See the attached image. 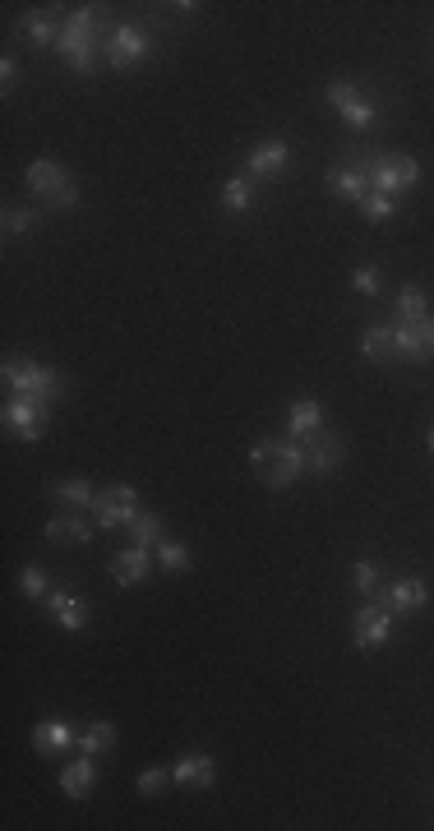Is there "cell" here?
<instances>
[{"label": "cell", "instance_id": "obj_3", "mask_svg": "<svg viewBox=\"0 0 434 831\" xmlns=\"http://www.w3.org/2000/svg\"><path fill=\"white\" fill-rule=\"evenodd\" d=\"M361 167L370 171V190L393 194V199L421 181V167H416V157H407V153H374V157H365Z\"/></svg>", "mask_w": 434, "mask_h": 831}, {"label": "cell", "instance_id": "obj_16", "mask_svg": "<svg viewBox=\"0 0 434 831\" xmlns=\"http://www.w3.org/2000/svg\"><path fill=\"white\" fill-rule=\"evenodd\" d=\"M47 610H51V619H56L65 633H79V628L88 624V610H84V601H79L74 591H51Z\"/></svg>", "mask_w": 434, "mask_h": 831}, {"label": "cell", "instance_id": "obj_31", "mask_svg": "<svg viewBox=\"0 0 434 831\" xmlns=\"http://www.w3.org/2000/svg\"><path fill=\"white\" fill-rule=\"evenodd\" d=\"M351 582H356V591H361L365 601H374V596H379V564H370V559H361V564L351 568Z\"/></svg>", "mask_w": 434, "mask_h": 831}, {"label": "cell", "instance_id": "obj_1", "mask_svg": "<svg viewBox=\"0 0 434 831\" xmlns=\"http://www.w3.org/2000/svg\"><path fill=\"white\" fill-rule=\"evenodd\" d=\"M56 51L65 56V65H70L74 74L97 70V51H102V14H97V5H79V10L65 19Z\"/></svg>", "mask_w": 434, "mask_h": 831}, {"label": "cell", "instance_id": "obj_20", "mask_svg": "<svg viewBox=\"0 0 434 831\" xmlns=\"http://www.w3.org/2000/svg\"><path fill=\"white\" fill-rule=\"evenodd\" d=\"M97 785V771H93V758H74V762H65V771H61V790L70 799H88V790Z\"/></svg>", "mask_w": 434, "mask_h": 831}, {"label": "cell", "instance_id": "obj_23", "mask_svg": "<svg viewBox=\"0 0 434 831\" xmlns=\"http://www.w3.org/2000/svg\"><path fill=\"white\" fill-rule=\"evenodd\" d=\"M47 541H56V545H88L93 541V527H88L84 518H74V513H65V518H51L47 522Z\"/></svg>", "mask_w": 434, "mask_h": 831}, {"label": "cell", "instance_id": "obj_19", "mask_svg": "<svg viewBox=\"0 0 434 831\" xmlns=\"http://www.w3.org/2000/svg\"><path fill=\"white\" fill-rule=\"evenodd\" d=\"M217 776V762L208 758V753H199V758H181L176 767H171V781L176 785H194V790H208Z\"/></svg>", "mask_w": 434, "mask_h": 831}, {"label": "cell", "instance_id": "obj_10", "mask_svg": "<svg viewBox=\"0 0 434 831\" xmlns=\"http://www.w3.org/2000/svg\"><path fill=\"white\" fill-rule=\"evenodd\" d=\"M301 448H305V467L310 471H338L342 467V439L328 434L324 425L310 434H301Z\"/></svg>", "mask_w": 434, "mask_h": 831}, {"label": "cell", "instance_id": "obj_33", "mask_svg": "<svg viewBox=\"0 0 434 831\" xmlns=\"http://www.w3.org/2000/svg\"><path fill=\"white\" fill-rule=\"evenodd\" d=\"M51 494H56L61 504H93V499H97V494H93V485H88V481H61V485H56Z\"/></svg>", "mask_w": 434, "mask_h": 831}, {"label": "cell", "instance_id": "obj_5", "mask_svg": "<svg viewBox=\"0 0 434 831\" xmlns=\"http://www.w3.org/2000/svg\"><path fill=\"white\" fill-rule=\"evenodd\" d=\"M47 421H51V402L28 398V393H14V398L5 402V430L28 439V444L47 434Z\"/></svg>", "mask_w": 434, "mask_h": 831}, {"label": "cell", "instance_id": "obj_6", "mask_svg": "<svg viewBox=\"0 0 434 831\" xmlns=\"http://www.w3.org/2000/svg\"><path fill=\"white\" fill-rule=\"evenodd\" d=\"M88 508H93V522L102 531L130 527V518L139 513V494H134V485H111V490H102Z\"/></svg>", "mask_w": 434, "mask_h": 831}, {"label": "cell", "instance_id": "obj_37", "mask_svg": "<svg viewBox=\"0 0 434 831\" xmlns=\"http://www.w3.org/2000/svg\"><path fill=\"white\" fill-rule=\"evenodd\" d=\"M14 74H19V65H14V56H5V61H0V88H5V93L14 88Z\"/></svg>", "mask_w": 434, "mask_h": 831}, {"label": "cell", "instance_id": "obj_24", "mask_svg": "<svg viewBox=\"0 0 434 831\" xmlns=\"http://www.w3.org/2000/svg\"><path fill=\"white\" fill-rule=\"evenodd\" d=\"M421 319H430V301H425V291L416 282H407L398 291V324H421Z\"/></svg>", "mask_w": 434, "mask_h": 831}, {"label": "cell", "instance_id": "obj_9", "mask_svg": "<svg viewBox=\"0 0 434 831\" xmlns=\"http://www.w3.org/2000/svg\"><path fill=\"white\" fill-rule=\"evenodd\" d=\"M328 102H333V107L342 111V121L356 125V130H365V125L374 121V102L356 84H347V79H333V84H328Z\"/></svg>", "mask_w": 434, "mask_h": 831}, {"label": "cell", "instance_id": "obj_28", "mask_svg": "<svg viewBox=\"0 0 434 831\" xmlns=\"http://www.w3.org/2000/svg\"><path fill=\"white\" fill-rule=\"evenodd\" d=\"M222 204H227L231 213H250V208H254V185H250V176H236V181H227V190H222Z\"/></svg>", "mask_w": 434, "mask_h": 831}, {"label": "cell", "instance_id": "obj_11", "mask_svg": "<svg viewBox=\"0 0 434 831\" xmlns=\"http://www.w3.org/2000/svg\"><path fill=\"white\" fill-rule=\"evenodd\" d=\"M398 333V361H430L434 356V314L421 324H393Z\"/></svg>", "mask_w": 434, "mask_h": 831}, {"label": "cell", "instance_id": "obj_34", "mask_svg": "<svg viewBox=\"0 0 434 831\" xmlns=\"http://www.w3.org/2000/svg\"><path fill=\"white\" fill-rule=\"evenodd\" d=\"M19 591H24L28 601H47V596H51V591H47V578H42L37 568H24V573H19Z\"/></svg>", "mask_w": 434, "mask_h": 831}, {"label": "cell", "instance_id": "obj_14", "mask_svg": "<svg viewBox=\"0 0 434 831\" xmlns=\"http://www.w3.org/2000/svg\"><path fill=\"white\" fill-rule=\"evenodd\" d=\"M148 568H153L148 545H130V550H121L116 559H111V578L121 582V587H139V582L148 578Z\"/></svg>", "mask_w": 434, "mask_h": 831}, {"label": "cell", "instance_id": "obj_30", "mask_svg": "<svg viewBox=\"0 0 434 831\" xmlns=\"http://www.w3.org/2000/svg\"><path fill=\"white\" fill-rule=\"evenodd\" d=\"M37 222V208H5V236H33Z\"/></svg>", "mask_w": 434, "mask_h": 831}, {"label": "cell", "instance_id": "obj_26", "mask_svg": "<svg viewBox=\"0 0 434 831\" xmlns=\"http://www.w3.org/2000/svg\"><path fill=\"white\" fill-rule=\"evenodd\" d=\"M111 744H116V730H111L107 721H93V725H84V730H79V748H84L88 758H97V753H107Z\"/></svg>", "mask_w": 434, "mask_h": 831}, {"label": "cell", "instance_id": "obj_36", "mask_svg": "<svg viewBox=\"0 0 434 831\" xmlns=\"http://www.w3.org/2000/svg\"><path fill=\"white\" fill-rule=\"evenodd\" d=\"M351 287L361 291V296H379V273H374V268H356V273H351Z\"/></svg>", "mask_w": 434, "mask_h": 831}, {"label": "cell", "instance_id": "obj_35", "mask_svg": "<svg viewBox=\"0 0 434 831\" xmlns=\"http://www.w3.org/2000/svg\"><path fill=\"white\" fill-rule=\"evenodd\" d=\"M167 781H171V767H148L134 785H139V795H162V785Z\"/></svg>", "mask_w": 434, "mask_h": 831}, {"label": "cell", "instance_id": "obj_25", "mask_svg": "<svg viewBox=\"0 0 434 831\" xmlns=\"http://www.w3.org/2000/svg\"><path fill=\"white\" fill-rule=\"evenodd\" d=\"M19 28H24V37L33 47H56V42H61V24H56L51 14H28Z\"/></svg>", "mask_w": 434, "mask_h": 831}, {"label": "cell", "instance_id": "obj_12", "mask_svg": "<svg viewBox=\"0 0 434 831\" xmlns=\"http://www.w3.org/2000/svg\"><path fill=\"white\" fill-rule=\"evenodd\" d=\"M374 601H384L393 615H416V610H425V601H430V587H425L421 578H402V582L379 591Z\"/></svg>", "mask_w": 434, "mask_h": 831}, {"label": "cell", "instance_id": "obj_15", "mask_svg": "<svg viewBox=\"0 0 434 831\" xmlns=\"http://www.w3.org/2000/svg\"><path fill=\"white\" fill-rule=\"evenodd\" d=\"M328 190L351 199V204H361V194H370V171L361 162H351V167H333L328 171Z\"/></svg>", "mask_w": 434, "mask_h": 831}, {"label": "cell", "instance_id": "obj_21", "mask_svg": "<svg viewBox=\"0 0 434 831\" xmlns=\"http://www.w3.org/2000/svg\"><path fill=\"white\" fill-rule=\"evenodd\" d=\"M24 181H28V190H33V194H42V199H56V194L70 185V176H65L56 162H33Z\"/></svg>", "mask_w": 434, "mask_h": 831}, {"label": "cell", "instance_id": "obj_38", "mask_svg": "<svg viewBox=\"0 0 434 831\" xmlns=\"http://www.w3.org/2000/svg\"><path fill=\"white\" fill-rule=\"evenodd\" d=\"M430 453H434V425H430Z\"/></svg>", "mask_w": 434, "mask_h": 831}, {"label": "cell", "instance_id": "obj_17", "mask_svg": "<svg viewBox=\"0 0 434 831\" xmlns=\"http://www.w3.org/2000/svg\"><path fill=\"white\" fill-rule=\"evenodd\" d=\"M79 744V735H74L65 721H42L33 730V748L42 753V758H56V753H65V748Z\"/></svg>", "mask_w": 434, "mask_h": 831}, {"label": "cell", "instance_id": "obj_22", "mask_svg": "<svg viewBox=\"0 0 434 831\" xmlns=\"http://www.w3.org/2000/svg\"><path fill=\"white\" fill-rule=\"evenodd\" d=\"M324 425V407L314 398H301V402H291L287 407V434L291 439H301V434H310V430H319Z\"/></svg>", "mask_w": 434, "mask_h": 831}, {"label": "cell", "instance_id": "obj_29", "mask_svg": "<svg viewBox=\"0 0 434 831\" xmlns=\"http://www.w3.org/2000/svg\"><path fill=\"white\" fill-rule=\"evenodd\" d=\"M361 208L365 217H370V222H384V217H393L398 213V199H393V194H379V190H370V194H361Z\"/></svg>", "mask_w": 434, "mask_h": 831}, {"label": "cell", "instance_id": "obj_8", "mask_svg": "<svg viewBox=\"0 0 434 831\" xmlns=\"http://www.w3.org/2000/svg\"><path fill=\"white\" fill-rule=\"evenodd\" d=\"M107 61L116 65V70H134V65H144L148 61V33H144V28H134V24L111 28Z\"/></svg>", "mask_w": 434, "mask_h": 831}, {"label": "cell", "instance_id": "obj_18", "mask_svg": "<svg viewBox=\"0 0 434 831\" xmlns=\"http://www.w3.org/2000/svg\"><path fill=\"white\" fill-rule=\"evenodd\" d=\"M361 351L370 356V361H379V365L398 361V333H393V324L365 328V333H361Z\"/></svg>", "mask_w": 434, "mask_h": 831}, {"label": "cell", "instance_id": "obj_13", "mask_svg": "<svg viewBox=\"0 0 434 831\" xmlns=\"http://www.w3.org/2000/svg\"><path fill=\"white\" fill-rule=\"evenodd\" d=\"M245 167H250V176H259V181H278L282 171L291 167V148L282 144V139H268V144H259L245 157Z\"/></svg>", "mask_w": 434, "mask_h": 831}, {"label": "cell", "instance_id": "obj_27", "mask_svg": "<svg viewBox=\"0 0 434 831\" xmlns=\"http://www.w3.org/2000/svg\"><path fill=\"white\" fill-rule=\"evenodd\" d=\"M125 531H130L134 545H157L162 541V518H157V513H134Z\"/></svg>", "mask_w": 434, "mask_h": 831}, {"label": "cell", "instance_id": "obj_4", "mask_svg": "<svg viewBox=\"0 0 434 831\" xmlns=\"http://www.w3.org/2000/svg\"><path fill=\"white\" fill-rule=\"evenodd\" d=\"M5 384L14 393H28V398H42V402H56L65 393V379L56 370L37 361H5Z\"/></svg>", "mask_w": 434, "mask_h": 831}, {"label": "cell", "instance_id": "obj_7", "mask_svg": "<svg viewBox=\"0 0 434 831\" xmlns=\"http://www.w3.org/2000/svg\"><path fill=\"white\" fill-rule=\"evenodd\" d=\"M351 633H356V647H361V651H379L388 642V633H393V610H388L384 601H379V605H361L356 619H351Z\"/></svg>", "mask_w": 434, "mask_h": 831}, {"label": "cell", "instance_id": "obj_2", "mask_svg": "<svg viewBox=\"0 0 434 831\" xmlns=\"http://www.w3.org/2000/svg\"><path fill=\"white\" fill-rule=\"evenodd\" d=\"M250 462H254V471H259V481L282 490V485H291L305 471V448H301V439H291V434L287 439H259V444L250 448Z\"/></svg>", "mask_w": 434, "mask_h": 831}, {"label": "cell", "instance_id": "obj_32", "mask_svg": "<svg viewBox=\"0 0 434 831\" xmlns=\"http://www.w3.org/2000/svg\"><path fill=\"white\" fill-rule=\"evenodd\" d=\"M157 559H162L167 573H190V550L176 541H157Z\"/></svg>", "mask_w": 434, "mask_h": 831}]
</instances>
